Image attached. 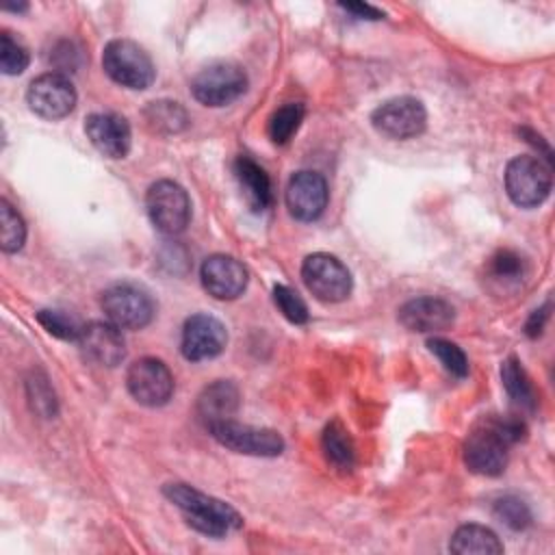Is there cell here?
Returning <instances> with one entry per match:
<instances>
[{"label": "cell", "instance_id": "1", "mask_svg": "<svg viewBox=\"0 0 555 555\" xmlns=\"http://www.w3.org/2000/svg\"><path fill=\"white\" fill-rule=\"evenodd\" d=\"M527 434L520 416H483L464 440L466 466L483 477H496L507 466V449Z\"/></svg>", "mask_w": 555, "mask_h": 555}, {"label": "cell", "instance_id": "2", "mask_svg": "<svg viewBox=\"0 0 555 555\" xmlns=\"http://www.w3.org/2000/svg\"><path fill=\"white\" fill-rule=\"evenodd\" d=\"M163 494L184 514L186 522L204 535L223 538L243 525V518L232 505L208 496L186 483H167L163 488Z\"/></svg>", "mask_w": 555, "mask_h": 555}, {"label": "cell", "instance_id": "3", "mask_svg": "<svg viewBox=\"0 0 555 555\" xmlns=\"http://www.w3.org/2000/svg\"><path fill=\"white\" fill-rule=\"evenodd\" d=\"M102 67L117 85L128 89H147L156 78L150 54L130 39L108 41L102 52Z\"/></svg>", "mask_w": 555, "mask_h": 555}, {"label": "cell", "instance_id": "4", "mask_svg": "<svg viewBox=\"0 0 555 555\" xmlns=\"http://www.w3.org/2000/svg\"><path fill=\"white\" fill-rule=\"evenodd\" d=\"M505 191L520 208L540 206L551 193V165L531 154L512 158L505 169Z\"/></svg>", "mask_w": 555, "mask_h": 555}, {"label": "cell", "instance_id": "5", "mask_svg": "<svg viewBox=\"0 0 555 555\" xmlns=\"http://www.w3.org/2000/svg\"><path fill=\"white\" fill-rule=\"evenodd\" d=\"M100 304L106 319L119 330H141L152 321L156 312L152 295L143 286L132 282H119L108 286L102 293Z\"/></svg>", "mask_w": 555, "mask_h": 555}, {"label": "cell", "instance_id": "6", "mask_svg": "<svg viewBox=\"0 0 555 555\" xmlns=\"http://www.w3.org/2000/svg\"><path fill=\"white\" fill-rule=\"evenodd\" d=\"M145 208L150 221L163 234H180L191 221V199L173 180H158L147 189Z\"/></svg>", "mask_w": 555, "mask_h": 555}, {"label": "cell", "instance_id": "7", "mask_svg": "<svg viewBox=\"0 0 555 555\" xmlns=\"http://www.w3.org/2000/svg\"><path fill=\"white\" fill-rule=\"evenodd\" d=\"M301 278L306 288L325 304H336L349 297L351 293V273L349 269L332 254H310L301 264Z\"/></svg>", "mask_w": 555, "mask_h": 555}, {"label": "cell", "instance_id": "8", "mask_svg": "<svg viewBox=\"0 0 555 555\" xmlns=\"http://www.w3.org/2000/svg\"><path fill=\"white\" fill-rule=\"evenodd\" d=\"M247 89V76L241 65L219 61L195 74L191 91L197 102L206 106H225L243 95Z\"/></svg>", "mask_w": 555, "mask_h": 555}, {"label": "cell", "instance_id": "9", "mask_svg": "<svg viewBox=\"0 0 555 555\" xmlns=\"http://www.w3.org/2000/svg\"><path fill=\"white\" fill-rule=\"evenodd\" d=\"M208 431L219 444H223L234 453L273 457L284 451V440L275 429L243 425V423H236L234 418L219 421L210 425Z\"/></svg>", "mask_w": 555, "mask_h": 555}, {"label": "cell", "instance_id": "10", "mask_svg": "<svg viewBox=\"0 0 555 555\" xmlns=\"http://www.w3.org/2000/svg\"><path fill=\"white\" fill-rule=\"evenodd\" d=\"M373 128L388 139H412L425 130L427 111L421 100L399 95L379 104L371 115Z\"/></svg>", "mask_w": 555, "mask_h": 555}, {"label": "cell", "instance_id": "11", "mask_svg": "<svg viewBox=\"0 0 555 555\" xmlns=\"http://www.w3.org/2000/svg\"><path fill=\"white\" fill-rule=\"evenodd\" d=\"M128 392L147 408L165 405L173 392V375L158 358H139L126 373Z\"/></svg>", "mask_w": 555, "mask_h": 555}, {"label": "cell", "instance_id": "12", "mask_svg": "<svg viewBox=\"0 0 555 555\" xmlns=\"http://www.w3.org/2000/svg\"><path fill=\"white\" fill-rule=\"evenodd\" d=\"M26 102L33 113L43 119H61L76 106V91L67 76L48 72L37 76L26 91Z\"/></svg>", "mask_w": 555, "mask_h": 555}, {"label": "cell", "instance_id": "13", "mask_svg": "<svg viewBox=\"0 0 555 555\" xmlns=\"http://www.w3.org/2000/svg\"><path fill=\"white\" fill-rule=\"evenodd\" d=\"M228 332L225 325L212 314H193L184 321L180 349L191 362H202L219 356L225 349Z\"/></svg>", "mask_w": 555, "mask_h": 555}, {"label": "cell", "instance_id": "14", "mask_svg": "<svg viewBox=\"0 0 555 555\" xmlns=\"http://www.w3.org/2000/svg\"><path fill=\"white\" fill-rule=\"evenodd\" d=\"M327 182L317 171H297L286 186V208L299 221H314L327 206Z\"/></svg>", "mask_w": 555, "mask_h": 555}, {"label": "cell", "instance_id": "15", "mask_svg": "<svg viewBox=\"0 0 555 555\" xmlns=\"http://www.w3.org/2000/svg\"><path fill=\"white\" fill-rule=\"evenodd\" d=\"M202 286L215 299H236L247 286V269L232 256L212 254L199 269Z\"/></svg>", "mask_w": 555, "mask_h": 555}, {"label": "cell", "instance_id": "16", "mask_svg": "<svg viewBox=\"0 0 555 555\" xmlns=\"http://www.w3.org/2000/svg\"><path fill=\"white\" fill-rule=\"evenodd\" d=\"M76 343L89 360L102 366H117L126 358L124 336L111 321H91L82 325Z\"/></svg>", "mask_w": 555, "mask_h": 555}, {"label": "cell", "instance_id": "17", "mask_svg": "<svg viewBox=\"0 0 555 555\" xmlns=\"http://www.w3.org/2000/svg\"><path fill=\"white\" fill-rule=\"evenodd\" d=\"M85 132L95 150L108 158H124L130 152L132 132L126 117L117 113L89 115L85 121Z\"/></svg>", "mask_w": 555, "mask_h": 555}, {"label": "cell", "instance_id": "18", "mask_svg": "<svg viewBox=\"0 0 555 555\" xmlns=\"http://www.w3.org/2000/svg\"><path fill=\"white\" fill-rule=\"evenodd\" d=\"M399 321L410 332H442L453 325L455 310L440 297H416L399 308Z\"/></svg>", "mask_w": 555, "mask_h": 555}, {"label": "cell", "instance_id": "19", "mask_svg": "<svg viewBox=\"0 0 555 555\" xmlns=\"http://www.w3.org/2000/svg\"><path fill=\"white\" fill-rule=\"evenodd\" d=\"M234 178L241 186V193L247 202V206L254 212H262L273 204V191H271V180L267 171L251 160L249 156H238L234 160Z\"/></svg>", "mask_w": 555, "mask_h": 555}, {"label": "cell", "instance_id": "20", "mask_svg": "<svg viewBox=\"0 0 555 555\" xmlns=\"http://www.w3.org/2000/svg\"><path fill=\"white\" fill-rule=\"evenodd\" d=\"M238 408V388L228 379H217L197 397V416L206 429L219 421L232 418Z\"/></svg>", "mask_w": 555, "mask_h": 555}, {"label": "cell", "instance_id": "21", "mask_svg": "<svg viewBox=\"0 0 555 555\" xmlns=\"http://www.w3.org/2000/svg\"><path fill=\"white\" fill-rule=\"evenodd\" d=\"M501 379H503V388H505L507 397L512 399V403L518 410H525V412L535 410V405H538L535 388H533L525 366L520 364V360L516 356H509L501 364Z\"/></svg>", "mask_w": 555, "mask_h": 555}, {"label": "cell", "instance_id": "22", "mask_svg": "<svg viewBox=\"0 0 555 555\" xmlns=\"http://www.w3.org/2000/svg\"><path fill=\"white\" fill-rule=\"evenodd\" d=\"M451 553L457 555H499L503 544L496 533L483 525H462L449 544Z\"/></svg>", "mask_w": 555, "mask_h": 555}, {"label": "cell", "instance_id": "23", "mask_svg": "<svg viewBox=\"0 0 555 555\" xmlns=\"http://www.w3.org/2000/svg\"><path fill=\"white\" fill-rule=\"evenodd\" d=\"M323 453L327 457V462L338 468V470H351L353 466V457H356V449H353V440L347 431V427L334 418L325 425L323 429Z\"/></svg>", "mask_w": 555, "mask_h": 555}, {"label": "cell", "instance_id": "24", "mask_svg": "<svg viewBox=\"0 0 555 555\" xmlns=\"http://www.w3.org/2000/svg\"><path fill=\"white\" fill-rule=\"evenodd\" d=\"M525 278V258L514 249H499L488 260V280L496 288H516Z\"/></svg>", "mask_w": 555, "mask_h": 555}, {"label": "cell", "instance_id": "25", "mask_svg": "<svg viewBox=\"0 0 555 555\" xmlns=\"http://www.w3.org/2000/svg\"><path fill=\"white\" fill-rule=\"evenodd\" d=\"M145 124L152 132H160V134H173L184 130L189 117L186 111L171 100H158V102H150V106L143 111Z\"/></svg>", "mask_w": 555, "mask_h": 555}, {"label": "cell", "instance_id": "26", "mask_svg": "<svg viewBox=\"0 0 555 555\" xmlns=\"http://www.w3.org/2000/svg\"><path fill=\"white\" fill-rule=\"evenodd\" d=\"M304 115H306V108L301 102H288L284 106H280L271 119H269V137L273 143L278 145H284L293 139V134L299 130L301 121H304Z\"/></svg>", "mask_w": 555, "mask_h": 555}, {"label": "cell", "instance_id": "27", "mask_svg": "<svg viewBox=\"0 0 555 555\" xmlns=\"http://www.w3.org/2000/svg\"><path fill=\"white\" fill-rule=\"evenodd\" d=\"M26 241V225L20 212L7 202H0V247L7 254L20 251Z\"/></svg>", "mask_w": 555, "mask_h": 555}, {"label": "cell", "instance_id": "28", "mask_svg": "<svg viewBox=\"0 0 555 555\" xmlns=\"http://www.w3.org/2000/svg\"><path fill=\"white\" fill-rule=\"evenodd\" d=\"M427 347H429V351L440 360V364L453 375V377H466L468 375V360H466V356H464V351L455 345V343H451V340H447V338H442V336H431L429 340H427Z\"/></svg>", "mask_w": 555, "mask_h": 555}, {"label": "cell", "instance_id": "29", "mask_svg": "<svg viewBox=\"0 0 555 555\" xmlns=\"http://www.w3.org/2000/svg\"><path fill=\"white\" fill-rule=\"evenodd\" d=\"M28 67V50L9 33L0 35V69L7 76H17Z\"/></svg>", "mask_w": 555, "mask_h": 555}, {"label": "cell", "instance_id": "30", "mask_svg": "<svg viewBox=\"0 0 555 555\" xmlns=\"http://www.w3.org/2000/svg\"><path fill=\"white\" fill-rule=\"evenodd\" d=\"M37 321L52 336H56L61 340H74V343L78 340V334H80V327H82V325H78V321L74 317H69L63 310H39Z\"/></svg>", "mask_w": 555, "mask_h": 555}, {"label": "cell", "instance_id": "31", "mask_svg": "<svg viewBox=\"0 0 555 555\" xmlns=\"http://www.w3.org/2000/svg\"><path fill=\"white\" fill-rule=\"evenodd\" d=\"M494 516L507 525L509 529L518 531V529H525L529 522H531V512H529V505L518 499V496H501L496 503H494Z\"/></svg>", "mask_w": 555, "mask_h": 555}, {"label": "cell", "instance_id": "32", "mask_svg": "<svg viewBox=\"0 0 555 555\" xmlns=\"http://www.w3.org/2000/svg\"><path fill=\"white\" fill-rule=\"evenodd\" d=\"M273 301L280 308V312L291 321V323H306L308 321V306L299 297L297 291H293L286 284H275L273 286Z\"/></svg>", "mask_w": 555, "mask_h": 555}, {"label": "cell", "instance_id": "33", "mask_svg": "<svg viewBox=\"0 0 555 555\" xmlns=\"http://www.w3.org/2000/svg\"><path fill=\"white\" fill-rule=\"evenodd\" d=\"M28 397H30V403H33V410H37L41 416H52L56 412V399H54V392L50 390L48 382L41 377V379H30L28 382Z\"/></svg>", "mask_w": 555, "mask_h": 555}, {"label": "cell", "instance_id": "34", "mask_svg": "<svg viewBox=\"0 0 555 555\" xmlns=\"http://www.w3.org/2000/svg\"><path fill=\"white\" fill-rule=\"evenodd\" d=\"M340 9H345L347 13H351L353 17L358 20H382L384 13L371 4H364V2H340L338 4Z\"/></svg>", "mask_w": 555, "mask_h": 555}, {"label": "cell", "instance_id": "35", "mask_svg": "<svg viewBox=\"0 0 555 555\" xmlns=\"http://www.w3.org/2000/svg\"><path fill=\"white\" fill-rule=\"evenodd\" d=\"M546 319H548V304H544L540 310H533V312H531V317H529V321H527V325H525L527 336H529V338L540 336L542 330H544Z\"/></svg>", "mask_w": 555, "mask_h": 555}]
</instances>
